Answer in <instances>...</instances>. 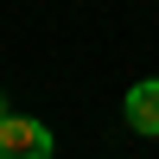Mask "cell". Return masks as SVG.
<instances>
[{"label":"cell","instance_id":"6da1fadb","mask_svg":"<svg viewBox=\"0 0 159 159\" xmlns=\"http://www.w3.org/2000/svg\"><path fill=\"white\" fill-rule=\"evenodd\" d=\"M57 153V134H51L45 121H32V115H0V159H51Z\"/></svg>","mask_w":159,"mask_h":159},{"label":"cell","instance_id":"7a4b0ae2","mask_svg":"<svg viewBox=\"0 0 159 159\" xmlns=\"http://www.w3.org/2000/svg\"><path fill=\"white\" fill-rule=\"evenodd\" d=\"M121 115H127V127H134V134L159 140V76H147V83H134V89H127Z\"/></svg>","mask_w":159,"mask_h":159},{"label":"cell","instance_id":"3957f363","mask_svg":"<svg viewBox=\"0 0 159 159\" xmlns=\"http://www.w3.org/2000/svg\"><path fill=\"white\" fill-rule=\"evenodd\" d=\"M0 115H7V96H0Z\"/></svg>","mask_w":159,"mask_h":159}]
</instances>
